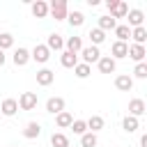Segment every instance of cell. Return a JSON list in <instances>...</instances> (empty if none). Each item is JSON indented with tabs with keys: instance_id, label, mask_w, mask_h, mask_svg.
Listing matches in <instances>:
<instances>
[{
	"instance_id": "cell-35",
	"label": "cell",
	"mask_w": 147,
	"mask_h": 147,
	"mask_svg": "<svg viewBox=\"0 0 147 147\" xmlns=\"http://www.w3.org/2000/svg\"><path fill=\"white\" fill-rule=\"evenodd\" d=\"M117 2H119V0H106V9H108V11H113V9L117 7Z\"/></svg>"
},
{
	"instance_id": "cell-10",
	"label": "cell",
	"mask_w": 147,
	"mask_h": 147,
	"mask_svg": "<svg viewBox=\"0 0 147 147\" xmlns=\"http://www.w3.org/2000/svg\"><path fill=\"white\" fill-rule=\"evenodd\" d=\"M115 87L119 92H131L133 90V78L129 74H119V76H115Z\"/></svg>"
},
{
	"instance_id": "cell-34",
	"label": "cell",
	"mask_w": 147,
	"mask_h": 147,
	"mask_svg": "<svg viewBox=\"0 0 147 147\" xmlns=\"http://www.w3.org/2000/svg\"><path fill=\"white\" fill-rule=\"evenodd\" d=\"M133 76L140 78V80H145V78H147V62H138L136 69H133Z\"/></svg>"
},
{
	"instance_id": "cell-28",
	"label": "cell",
	"mask_w": 147,
	"mask_h": 147,
	"mask_svg": "<svg viewBox=\"0 0 147 147\" xmlns=\"http://www.w3.org/2000/svg\"><path fill=\"white\" fill-rule=\"evenodd\" d=\"M126 14H129V5H126L124 0H119V2H117V7L110 11V16H113L115 21H117V18H126Z\"/></svg>"
},
{
	"instance_id": "cell-7",
	"label": "cell",
	"mask_w": 147,
	"mask_h": 147,
	"mask_svg": "<svg viewBox=\"0 0 147 147\" xmlns=\"http://www.w3.org/2000/svg\"><path fill=\"white\" fill-rule=\"evenodd\" d=\"M96 67H99V71H101V74H115L117 62H115L110 55H101V57H99V62H96Z\"/></svg>"
},
{
	"instance_id": "cell-11",
	"label": "cell",
	"mask_w": 147,
	"mask_h": 147,
	"mask_svg": "<svg viewBox=\"0 0 147 147\" xmlns=\"http://www.w3.org/2000/svg\"><path fill=\"white\" fill-rule=\"evenodd\" d=\"M145 110H147V106H145L142 99H131V101H129V115H131V117L138 119V117L145 115Z\"/></svg>"
},
{
	"instance_id": "cell-16",
	"label": "cell",
	"mask_w": 147,
	"mask_h": 147,
	"mask_svg": "<svg viewBox=\"0 0 147 147\" xmlns=\"http://www.w3.org/2000/svg\"><path fill=\"white\" fill-rule=\"evenodd\" d=\"M39 136H41V124H39V122H28L25 129H23V138L34 140V138H39Z\"/></svg>"
},
{
	"instance_id": "cell-37",
	"label": "cell",
	"mask_w": 147,
	"mask_h": 147,
	"mask_svg": "<svg viewBox=\"0 0 147 147\" xmlns=\"http://www.w3.org/2000/svg\"><path fill=\"white\" fill-rule=\"evenodd\" d=\"M5 62H7V55H5V53H2V51H0V67H2V64H5Z\"/></svg>"
},
{
	"instance_id": "cell-13",
	"label": "cell",
	"mask_w": 147,
	"mask_h": 147,
	"mask_svg": "<svg viewBox=\"0 0 147 147\" xmlns=\"http://www.w3.org/2000/svg\"><path fill=\"white\" fill-rule=\"evenodd\" d=\"M126 18H129V28L133 30V28H140L142 23H145V14L140 11V9H129V14H126Z\"/></svg>"
},
{
	"instance_id": "cell-22",
	"label": "cell",
	"mask_w": 147,
	"mask_h": 147,
	"mask_svg": "<svg viewBox=\"0 0 147 147\" xmlns=\"http://www.w3.org/2000/svg\"><path fill=\"white\" fill-rule=\"evenodd\" d=\"M99 30H103V32H108V30H115L117 28V21L110 16V14H106V16H99V25H96Z\"/></svg>"
},
{
	"instance_id": "cell-15",
	"label": "cell",
	"mask_w": 147,
	"mask_h": 147,
	"mask_svg": "<svg viewBox=\"0 0 147 147\" xmlns=\"http://www.w3.org/2000/svg\"><path fill=\"white\" fill-rule=\"evenodd\" d=\"M46 48L53 53V51H64V39H62V34H48V39H46Z\"/></svg>"
},
{
	"instance_id": "cell-9",
	"label": "cell",
	"mask_w": 147,
	"mask_h": 147,
	"mask_svg": "<svg viewBox=\"0 0 147 147\" xmlns=\"http://www.w3.org/2000/svg\"><path fill=\"white\" fill-rule=\"evenodd\" d=\"M53 80H55V71H51V69H46V67L37 71V85L48 87V85H53Z\"/></svg>"
},
{
	"instance_id": "cell-38",
	"label": "cell",
	"mask_w": 147,
	"mask_h": 147,
	"mask_svg": "<svg viewBox=\"0 0 147 147\" xmlns=\"http://www.w3.org/2000/svg\"><path fill=\"white\" fill-rule=\"evenodd\" d=\"M11 147H16V145H11Z\"/></svg>"
},
{
	"instance_id": "cell-17",
	"label": "cell",
	"mask_w": 147,
	"mask_h": 147,
	"mask_svg": "<svg viewBox=\"0 0 147 147\" xmlns=\"http://www.w3.org/2000/svg\"><path fill=\"white\" fill-rule=\"evenodd\" d=\"M11 60H14L16 67H25V64L30 62V51H28V48H16L14 55H11Z\"/></svg>"
},
{
	"instance_id": "cell-33",
	"label": "cell",
	"mask_w": 147,
	"mask_h": 147,
	"mask_svg": "<svg viewBox=\"0 0 147 147\" xmlns=\"http://www.w3.org/2000/svg\"><path fill=\"white\" fill-rule=\"evenodd\" d=\"M69 129H71L76 136H83V133H87V124H85V119H74Z\"/></svg>"
},
{
	"instance_id": "cell-4",
	"label": "cell",
	"mask_w": 147,
	"mask_h": 147,
	"mask_svg": "<svg viewBox=\"0 0 147 147\" xmlns=\"http://www.w3.org/2000/svg\"><path fill=\"white\" fill-rule=\"evenodd\" d=\"M16 101H18V108H21V110H34L37 103H39V99H37L34 92H23Z\"/></svg>"
},
{
	"instance_id": "cell-23",
	"label": "cell",
	"mask_w": 147,
	"mask_h": 147,
	"mask_svg": "<svg viewBox=\"0 0 147 147\" xmlns=\"http://www.w3.org/2000/svg\"><path fill=\"white\" fill-rule=\"evenodd\" d=\"M113 32H115V37H117L115 41H124V44H126V39L131 37V28H129L126 23H117V28H115Z\"/></svg>"
},
{
	"instance_id": "cell-6",
	"label": "cell",
	"mask_w": 147,
	"mask_h": 147,
	"mask_svg": "<svg viewBox=\"0 0 147 147\" xmlns=\"http://www.w3.org/2000/svg\"><path fill=\"white\" fill-rule=\"evenodd\" d=\"M0 113H2L5 117H14V115L18 113V101L11 99V96L2 99V103H0Z\"/></svg>"
},
{
	"instance_id": "cell-20",
	"label": "cell",
	"mask_w": 147,
	"mask_h": 147,
	"mask_svg": "<svg viewBox=\"0 0 147 147\" xmlns=\"http://www.w3.org/2000/svg\"><path fill=\"white\" fill-rule=\"evenodd\" d=\"M71 122H74V115H71L69 110H62V113L55 115V124H57V129H69Z\"/></svg>"
},
{
	"instance_id": "cell-26",
	"label": "cell",
	"mask_w": 147,
	"mask_h": 147,
	"mask_svg": "<svg viewBox=\"0 0 147 147\" xmlns=\"http://www.w3.org/2000/svg\"><path fill=\"white\" fill-rule=\"evenodd\" d=\"M122 129H124L126 133H136V131L140 129V119H136V117L126 115V117L122 119Z\"/></svg>"
},
{
	"instance_id": "cell-2",
	"label": "cell",
	"mask_w": 147,
	"mask_h": 147,
	"mask_svg": "<svg viewBox=\"0 0 147 147\" xmlns=\"http://www.w3.org/2000/svg\"><path fill=\"white\" fill-rule=\"evenodd\" d=\"M30 60H34L37 64H46L51 60V51L46 48V44H34V48L30 51Z\"/></svg>"
},
{
	"instance_id": "cell-30",
	"label": "cell",
	"mask_w": 147,
	"mask_h": 147,
	"mask_svg": "<svg viewBox=\"0 0 147 147\" xmlns=\"http://www.w3.org/2000/svg\"><path fill=\"white\" fill-rule=\"evenodd\" d=\"M9 48H14V34L0 32V51L5 53V51H9Z\"/></svg>"
},
{
	"instance_id": "cell-3",
	"label": "cell",
	"mask_w": 147,
	"mask_h": 147,
	"mask_svg": "<svg viewBox=\"0 0 147 147\" xmlns=\"http://www.w3.org/2000/svg\"><path fill=\"white\" fill-rule=\"evenodd\" d=\"M80 57H83V64L92 67V64H96V62H99L101 53H99V48H96V46H83V51H80Z\"/></svg>"
},
{
	"instance_id": "cell-8",
	"label": "cell",
	"mask_w": 147,
	"mask_h": 147,
	"mask_svg": "<svg viewBox=\"0 0 147 147\" xmlns=\"http://www.w3.org/2000/svg\"><path fill=\"white\" fill-rule=\"evenodd\" d=\"M126 53H129V44H124V41H113V46H110V57L117 62V60H122V57H126Z\"/></svg>"
},
{
	"instance_id": "cell-36",
	"label": "cell",
	"mask_w": 147,
	"mask_h": 147,
	"mask_svg": "<svg viewBox=\"0 0 147 147\" xmlns=\"http://www.w3.org/2000/svg\"><path fill=\"white\" fill-rule=\"evenodd\" d=\"M140 147H147V133L140 136Z\"/></svg>"
},
{
	"instance_id": "cell-32",
	"label": "cell",
	"mask_w": 147,
	"mask_h": 147,
	"mask_svg": "<svg viewBox=\"0 0 147 147\" xmlns=\"http://www.w3.org/2000/svg\"><path fill=\"white\" fill-rule=\"evenodd\" d=\"M74 74H76V78H87V76L92 74V67H87V64L78 62V64L74 67Z\"/></svg>"
},
{
	"instance_id": "cell-12",
	"label": "cell",
	"mask_w": 147,
	"mask_h": 147,
	"mask_svg": "<svg viewBox=\"0 0 147 147\" xmlns=\"http://www.w3.org/2000/svg\"><path fill=\"white\" fill-rule=\"evenodd\" d=\"M30 11H32L34 18H46V16H48V2H44V0H34V2L30 5Z\"/></svg>"
},
{
	"instance_id": "cell-21",
	"label": "cell",
	"mask_w": 147,
	"mask_h": 147,
	"mask_svg": "<svg viewBox=\"0 0 147 147\" xmlns=\"http://www.w3.org/2000/svg\"><path fill=\"white\" fill-rule=\"evenodd\" d=\"M85 124H87V131H90V133H99V131L103 129V124H106V122H103V117H101V115H92L90 119H85Z\"/></svg>"
},
{
	"instance_id": "cell-1",
	"label": "cell",
	"mask_w": 147,
	"mask_h": 147,
	"mask_svg": "<svg viewBox=\"0 0 147 147\" xmlns=\"http://www.w3.org/2000/svg\"><path fill=\"white\" fill-rule=\"evenodd\" d=\"M48 14H51L55 21H67V14H69L67 0H53V2L48 5Z\"/></svg>"
},
{
	"instance_id": "cell-18",
	"label": "cell",
	"mask_w": 147,
	"mask_h": 147,
	"mask_svg": "<svg viewBox=\"0 0 147 147\" xmlns=\"http://www.w3.org/2000/svg\"><path fill=\"white\" fill-rule=\"evenodd\" d=\"M64 51L76 53V55H78V53L83 51V39H80V37H76V34H74V37H69V39L64 41Z\"/></svg>"
},
{
	"instance_id": "cell-25",
	"label": "cell",
	"mask_w": 147,
	"mask_h": 147,
	"mask_svg": "<svg viewBox=\"0 0 147 147\" xmlns=\"http://www.w3.org/2000/svg\"><path fill=\"white\" fill-rule=\"evenodd\" d=\"M131 39H133V44H140V46H145V41H147V28H145V25H140V28H133V30H131Z\"/></svg>"
},
{
	"instance_id": "cell-31",
	"label": "cell",
	"mask_w": 147,
	"mask_h": 147,
	"mask_svg": "<svg viewBox=\"0 0 147 147\" xmlns=\"http://www.w3.org/2000/svg\"><path fill=\"white\" fill-rule=\"evenodd\" d=\"M96 142H99L96 140V133H90L87 131V133L80 136V147H96Z\"/></svg>"
},
{
	"instance_id": "cell-24",
	"label": "cell",
	"mask_w": 147,
	"mask_h": 147,
	"mask_svg": "<svg viewBox=\"0 0 147 147\" xmlns=\"http://www.w3.org/2000/svg\"><path fill=\"white\" fill-rule=\"evenodd\" d=\"M87 37H90V41H92L90 46H96V48H99V44H103V41H106V32H103V30H99V28H92V30L87 32Z\"/></svg>"
},
{
	"instance_id": "cell-27",
	"label": "cell",
	"mask_w": 147,
	"mask_h": 147,
	"mask_svg": "<svg viewBox=\"0 0 147 147\" xmlns=\"http://www.w3.org/2000/svg\"><path fill=\"white\" fill-rule=\"evenodd\" d=\"M67 21H69V25H71V28H80V25L85 23V16H83V11L74 9V11H69V14H67Z\"/></svg>"
},
{
	"instance_id": "cell-19",
	"label": "cell",
	"mask_w": 147,
	"mask_h": 147,
	"mask_svg": "<svg viewBox=\"0 0 147 147\" xmlns=\"http://www.w3.org/2000/svg\"><path fill=\"white\" fill-rule=\"evenodd\" d=\"M60 64H62L64 69H74V67L78 64V55H76V53H69V51H62V55H60Z\"/></svg>"
},
{
	"instance_id": "cell-29",
	"label": "cell",
	"mask_w": 147,
	"mask_h": 147,
	"mask_svg": "<svg viewBox=\"0 0 147 147\" xmlns=\"http://www.w3.org/2000/svg\"><path fill=\"white\" fill-rule=\"evenodd\" d=\"M51 145L53 147H69V136H64V133H53L51 136Z\"/></svg>"
},
{
	"instance_id": "cell-14",
	"label": "cell",
	"mask_w": 147,
	"mask_h": 147,
	"mask_svg": "<svg viewBox=\"0 0 147 147\" xmlns=\"http://www.w3.org/2000/svg\"><path fill=\"white\" fill-rule=\"evenodd\" d=\"M62 110H64V99H62V96H51V99L46 101V113L57 115V113H62Z\"/></svg>"
},
{
	"instance_id": "cell-5",
	"label": "cell",
	"mask_w": 147,
	"mask_h": 147,
	"mask_svg": "<svg viewBox=\"0 0 147 147\" xmlns=\"http://www.w3.org/2000/svg\"><path fill=\"white\" fill-rule=\"evenodd\" d=\"M126 57H131L136 64H138V62H145V57H147V48L140 46V44H129V53H126Z\"/></svg>"
}]
</instances>
